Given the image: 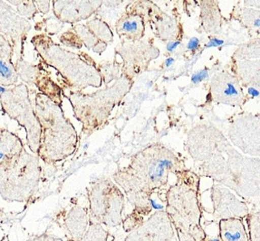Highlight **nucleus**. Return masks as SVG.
<instances>
[{
	"mask_svg": "<svg viewBox=\"0 0 260 241\" xmlns=\"http://www.w3.org/2000/svg\"><path fill=\"white\" fill-rule=\"evenodd\" d=\"M186 170L184 163L167 147L155 144L140 151L130 166L113 175V180L125 192L134 207L122 222L125 232L130 233L152 212L150 199L167 186L170 174L176 175Z\"/></svg>",
	"mask_w": 260,
	"mask_h": 241,
	"instance_id": "nucleus-1",
	"label": "nucleus"
},
{
	"mask_svg": "<svg viewBox=\"0 0 260 241\" xmlns=\"http://www.w3.org/2000/svg\"><path fill=\"white\" fill-rule=\"evenodd\" d=\"M176 183L165 192L166 208L178 241H203L207 232L202 226L200 176L191 171L176 175Z\"/></svg>",
	"mask_w": 260,
	"mask_h": 241,
	"instance_id": "nucleus-2",
	"label": "nucleus"
},
{
	"mask_svg": "<svg viewBox=\"0 0 260 241\" xmlns=\"http://www.w3.org/2000/svg\"><path fill=\"white\" fill-rule=\"evenodd\" d=\"M221 146L202 165L201 175L230 188L243 199L260 198V159L244 157L229 142L224 146L226 159L220 152Z\"/></svg>",
	"mask_w": 260,
	"mask_h": 241,
	"instance_id": "nucleus-3",
	"label": "nucleus"
},
{
	"mask_svg": "<svg viewBox=\"0 0 260 241\" xmlns=\"http://www.w3.org/2000/svg\"><path fill=\"white\" fill-rule=\"evenodd\" d=\"M35 109L41 128L38 156L47 164H55L71 155L77 145V134L62 108L37 93Z\"/></svg>",
	"mask_w": 260,
	"mask_h": 241,
	"instance_id": "nucleus-4",
	"label": "nucleus"
},
{
	"mask_svg": "<svg viewBox=\"0 0 260 241\" xmlns=\"http://www.w3.org/2000/svg\"><path fill=\"white\" fill-rule=\"evenodd\" d=\"M36 49L46 63L54 67L69 86L76 92L88 86L101 87V72L90 56H84L64 50L46 35H37L32 39Z\"/></svg>",
	"mask_w": 260,
	"mask_h": 241,
	"instance_id": "nucleus-5",
	"label": "nucleus"
},
{
	"mask_svg": "<svg viewBox=\"0 0 260 241\" xmlns=\"http://www.w3.org/2000/svg\"><path fill=\"white\" fill-rule=\"evenodd\" d=\"M133 82L122 75L111 87L105 88L92 95H82L80 92H70L68 99L73 105L75 116L84 124L83 130H91L105 124L110 113L130 92Z\"/></svg>",
	"mask_w": 260,
	"mask_h": 241,
	"instance_id": "nucleus-6",
	"label": "nucleus"
},
{
	"mask_svg": "<svg viewBox=\"0 0 260 241\" xmlns=\"http://www.w3.org/2000/svg\"><path fill=\"white\" fill-rule=\"evenodd\" d=\"M40 175L38 158L25 150L17 157L1 162L2 198L8 202H27L38 189Z\"/></svg>",
	"mask_w": 260,
	"mask_h": 241,
	"instance_id": "nucleus-7",
	"label": "nucleus"
},
{
	"mask_svg": "<svg viewBox=\"0 0 260 241\" xmlns=\"http://www.w3.org/2000/svg\"><path fill=\"white\" fill-rule=\"evenodd\" d=\"M89 216L91 224L108 228L122 225L124 195L110 179H101L91 184L88 190Z\"/></svg>",
	"mask_w": 260,
	"mask_h": 241,
	"instance_id": "nucleus-8",
	"label": "nucleus"
},
{
	"mask_svg": "<svg viewBox=\"0 0 260 241\" xmlns=\"http://www.w3.org/2000/svg\"><path fill=\"white\" fill-rule=\"evenodd\" d=\"M1 104L6 114L25 128L27 145L33 153L38 154L41 128L35 106L30 100L27 87L21 84L7 89L6 93L1 95Z\"/></svg>",
	"mask_w": 260,
	"mask_h": 241,
	"instance_id": "nucleus-9",
	"label": "nucleus"
},
{
	"mask_svg": "<svg viewBox=\"0 0 260 241\" xmlns=\"http://www.w3.org/2000/svg\"><path fill=\"white\" fill-rule=\"evenodd\" d=\"M175 229L165 211L155 212L132 230L124 241H174Z\"/></svg>",
	"mask_w": 260,
	"mask_h": 241,
	"instance_id": "nucleus-10",
	"label": "nucleus"
},
{
	"mask_svg": "<svg viewBox=\"0 0 260 241\" xmlns=\"http://www.w3.org/2000/svg\"><path fill=\"white\" fill-rule=\"evenodd\" d=\"M210 198L212 203L213 221L238 218L245 220L249 214L248 204L238 199L226 187L219 183H214L210 188Z\"/></svg>",
	"mask_w": 260,
	"mask_h": 241,
	"instance_id": "nucleus-11",
	"label": "nucleus"
},
{
	"mask_svg": "<svg viewBox=\"0 0 260 241\" xmlns=\"http://www.w3.org/2000/svg\"><path fill=\"white\" fill-rule=\"evenodd\" d=\"M212 99L223 104L241 106L243 103L244 93L241 84L236 75L229 71H221L215 75L211 81Z\"/></svg>",
	"mask_w": 260,
	"mask_h": 241,
	"instance_id": "nucleus-12",
	"label": "nucleus"
},
{
	"mask_svg": "<svg viewBox=\"0 0 260 241\" xmlns=\"http://www.w3.org/2000/svg\"><path fill=\"white\" fill-rule=\"evenodd\" d=\"M55 222L63 229L68 241H79L91 225L87 210L75 205L68 212H61L55 217Z\"/></svg>",
	"mask_w": 260,
	"mask_h": 241,
	"instance_id": "nucleus-13",
	"label": "nucleus"
},
{
	"mask_svg": "<svg viewBox=\"0 0 260 241\" xmlns=\"http://www.w3.org/2000/svg\"><path fill=\"white\" fill-rule=\"evenodd\" d=\"M115 29L121 37L138 41L144 35V17L138 12L126 13L115 23Z\"/></svg>",
	"mask_w": 260,
	"mask_h": 241,
	"instance_id": "nucleus-14",
	"label": "nucleus"
},
{
	"mask_svg": "<svg viewBox=\"0 0 260 241\" xmlns=\"http://www.w3.org/2000/svg\"><path fill=\"white\" fill-rule=\"evenodd\" d=\"M232 71L241 85L256 88L260 92V60H234Z\"/></svg>",
	"mask_w": 260,
	"mask_h": 241,
	"instance_id": "nucleus-15",
	"label": "nucleus"
},
{
	"mask_svg": "<svg viewBox=\"0 0 260 241\" xmlns=\"http://www.w3.org/2000/svg\"><path fill=\"white\" fill-rule=\"evenodd\" d=\"M13 46L9 40L1 36V58H0V72H1V86H14L18 81L17 69L13 64Z\"/></svg>",
	"mask_w": 260,
	"mask_h": 241,
	"instance_id": "nucleus-16",
	"label": "nucleus"
},
{
	"mask_svg": "<svg viewBox=\"0 0 260 241\" xmlns=\"http://www.w3.org/2000/svg\"><path fill=\"white\" fill-rule=\"evenodd\" d=\"M218 233L222 241H249L244 220L238 218L218 221Z\"/></svg>",
	"mask_w": 260,
	"mask_h": 241,
	"instance_id": "nucleus-17",
	"label": "nucleus"
},
{
	"mask_svg": "<svg viewBox=\"0 0 260 241\" xmlns=\"http://www.w3.org/2000/svg\"><path fill=\"white\" fill-rule=\"evenodd\" d=\"M231 18L239 22L244 28L248 29L249 37L260 34V11L251 8H235L231 13Z\"/></svg>",
	"mask_w": 260,
	"mask_h": 241,
	"instance_id": "nucleus-18",
	"label": "nucleus"
},
{
	"mask_svg": "<svg viewBox=\"0 0 260 241\" xmlns=\"http://www.w3.org/2000/svg\"><path fill=\"white\" fill-rule=\"evenodd\" d=\"M202 25L207 33H215L220 28V10L218 9V2H211V7H209V2H202Z\"/></svg>",
	"mask_w": 260,
	"mask_h": 241,
	"instance_id": "nucleus-19",
	"label": "nucleus"
},
{
	"mask_svg": "<svg viewBox=\"0 0 260 241\" xmlns=\"http://www.w3.org/2000/svg\"><path fill=\"white\" fill-rule=\"evenodd\" d=\"M232 57L234 60L260 58V38L252 39L251 41L239 46Z\"/></svg>",
	"mask_w": 260,
	"mask_h": 241,
	"instance_id": "nucleus-20",
	"label": "nucleus"
},
{
	"mask_svg": "<svg viewBox=\"0 0 260 241\" xmlns=\"http://www.w3.org/2000/svg\"><path fill=\"white\" fill-rule=\"evenodd\" d=\"M249 241H260V212H250L246 217Z\"/></svg>",
	"mask_w": 260,
	"mask_h": 241,
	"instance_id": "nucleus-21",
	"label": "nucleus"
},
{
	"mask_svg": "<svg viewBox=\"0 0 260 241\" xmlns=\"http://www.w3.org/2000/svg\"><path fill=\"white\" fill-rule=\"evenodd\" d=\"M109 232L101 224H91L79 241H107Z\"/></svg>",
	"mask_w": 260,
	"mask_h": 241,
	"instance_id": "nucleus-22",
	"label": "nucleus"
},
{
	"mask_svg": "<svg viewBox=\"0 0 260 241\" xmlns=\"http://www.w3.org/2000/svg\"><path fill=\"white\" fill-rule=\"evenodd\" d=\"M209 78V70L208 69H203L201 71L195 72L194 74L191 76V83L193 84H198L200 83L203 82L204 79Z\"/></svg>",
	"mask_w": 260,
	"mask_h": 241,
	"instance_id": "nucleus-23",
	"label": "nucleus"
},
{
	"mask_svg": "<svg viewBox=\"0 0 260 241\" xmlns=\"http://www.w3.org/2000/svg\"><path fill=\"white\" fill-rule=\"evenodd\" d=\"M27 241H63V239L48 233H43L41 235L31 237Z\"/></svg>",
	"mask_w": 260,
	"mask_h": 241,
	"instance_id": "nucleus-24",
	"label": "nucleus"
},
{
	"mask_svg": "<svg viewBox=\"0 0 260 241\" xmlns=\"http://www.w3.org/2000/svg\"><path fill=\"white\" fill-rule=\"evenodd\" d=\"M199 47H200V40H199V38H190L188 45H187V49L195 52V51H197L199 49Z\"/></svg>",
	"mask_w": 260,
	"mask_h": 241,
	"instance_id": "nucleus-25",
	"label": "nucleus"
},
{
	"mask_svg": "<svg viewBox=\"0 0 260 241\" xmlns=\"http://www.w3.org/2000/svg\"><path fill=\"white\" fill-rule=\"evenodd\" d=\"M225 44V41L222 39L213 37L210 39L209 43L205 46V48H211V47H219Z\"/></svg>",
	"mask_w": 260,
	"mask_h": 241,
	"instance_id": "nucleus-26",
	"label": "nucleus"
},
{
	"mask_svg": "<svg viewBox=\"0 0 260 241\" xmlns=\"http://www.w3.org/2000/svg\"><path fill=\"white\" fill-rule=\"evenodd\" d=\"M180 45H181V41H170L166 46V49H167L169 53H173Z\"/></svg>",
	"mask_w": 260,
	"mask_h": 241,
	"instance_id": "nucleus-27",
	"label": "nucleus"
},
{
	"mask_svg": "<svg viewBox=\"0 0 260 241\" xmlns=\"http://www.w3.org/2000/svg\"><path fill=\"white\" fill-rule=\"evenodd\" d=\"M247 90H248V95L254 97V98L260 97V92L258 90H256V88L248 87L247 88Z\"/></svg>",
	"mask_w": 260,
	"mask_h": 241,
	"instance_id": "nucleus-28",
	"label": "nucleus"
},
{
	"mask_svg": "<svg viewBox=\"0 0 260 241\" xmlns=\"http://www.w3.org/2000/svg\"><path fill=\"white\" fill-rule=\"evenodd\" d=\"M244 4L249 7H256L257 9H260V1H245Z\"/></svg>",
	"mask_w": 260,
	"mask_h": 241,
	"instance_id": "nucleus-29",
	"label": "nucleus"
},
{
	"mask_svg": "<svg viewBox=\"0 0 260 241\" xmlns=\"http://www.w3.org/2000/svg\"><path fill=\"white\" fill-rule=\"evenodd\" d=\"M175 62V60L174 58H172V57H169V58L166 59L165 60V66L166 67H171L172 64L174 63Z\"/></svg>",
	"mask_w": 260,
	"mask_h": 241,
	"instance_id": "nucleus-30",
	"label": "nucleus"
},
{
	"mask_svg": "<svg viewBox=\"0 0 260 241\" xmlns=\"http://www.w3.org/2000/svg\"><path fill=\"white\" fill-rule=\"evenodd\" d=\"M206 239H207V241H222V239L219 237V233H218V235H217L216 237H209V236H207Z\"/></svg>",
	"mask_w": 260,
	"mask_h": 241,
	"instance_id": "nucleus-31",
	"label": "nucleus"
},
{
	"mask_svg": "<svg viewBox=\"0 0 260 241\" xmlns=\"http://www.w3.org/2000/svg\"><path fill=\"white\" fill-rule=\"evenodd\" d=\"M7 92V89H5L4 86H1L0 87V92H1V95H3Z\"/></svg>",
	"mask_w": 260,
	"mask_h": 241,
	"instance_id": "nucleus-32",
	"label": "nucleus"
},
{
	"mask_svg": "<svg viewBox=\"0 0 260 241\" xmlns=\"http://www.w3.org/2000/svg\"><path fill=\"white\" fill-rule=\"evenodd\" d=\"M203 241H207V239H205V240H203Z\"/></svg>",
	"mask_w": 260,
	"mask_h": 241,
	"instance_id": "nucleus-33",
	"label": "nucleus"
}]
</instances>
